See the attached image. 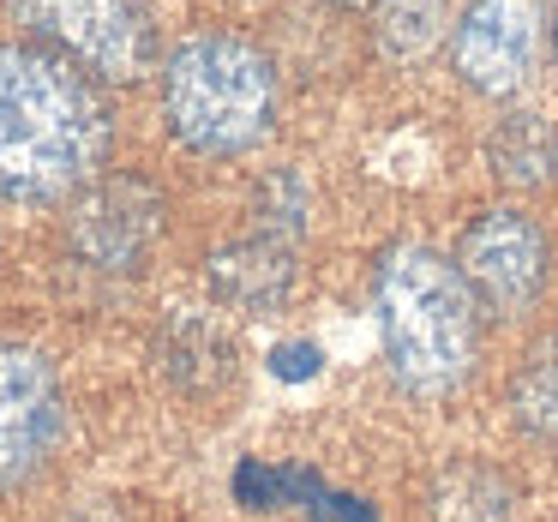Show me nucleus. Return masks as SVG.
<instances>
[{"label": "nucleus", "instance_id": "f257e3e1", "mask_svg": "<svg viewBox=\"0 0 558 522\" xmlns=\"http://www.w3.org/2000/svg\"><path fill=\"white\" fill-rule=\"evenodd\" d=\"M114 150V102L31 37L0 43V205H73Z\"/></svg>", "mask_w": 558, "mask_h": 522}, {"label": "nucleus", "instance_id": "f03ea898", "mask_svg": "<svg viewBox=\"0 0 558 522\" xmlns=\"http://www.w3.org/2000/svg\"><path fill=\"white\" fill-rule=\"evenodd\" d=\"M366 306H373L378 361H385L397 397L450 402L474 385L486 313L450 253L426 241L378 246L373 277H366Z\"/></svg>", "mask_w": 558, "mask_h": 522}, {"label": "nucleus", "instance_id": "7ed1b4c3", "mask_svg": "<svg viewBox=\"0 0 558 522\" xmlns=\"http://www.w3.org/2000/svg\"><path fill=\"white\" fill-rule=\"evenodd\" d=\"M157 114L186 157L241 162L277 133L282 73L241 31H193L157 66Z\"/></svg>", "mask_w": 558, "mask_h": 522}, {"label": "nucleus", "instance_id": "20e7f679", "mask_svg": "<svg viewBox=\"0 0 558 522\" xmlns=\"http://www.w3.org/2000/svg\"><path fill=\"white\" fill-rule=\"evenodd\" d=\"M13 19L31 43L54 49L97 85H138L162 66L145 0H13Z\"/></svg>", "mask_w": 558, "mask_h": 522}, {"label": "nucleus", "instance_id": "39448f33", "mask_svg": "<svg viewBox=\"0 0 558 522\" xmlns=\"http://www.w3.org/2000/svg\"><path fill=\"white\" fill-rule=\"evenodd\" d=\"M169 234V198L150 174H97L66 205L61 258L97 282H133Z\"/></svg>", "mask_w": 558, "mask_h": 522}, {"label": "nucleus", "instance_id": "423d86ee", "mask_svg": "<svg viewBox=\"0 0 558 522\" xmlns=\"http://www.w3.org/2000/svg\"><path fill=\"white\" fill-rule=\"evenodd\" d=\"M457 270L469 277L486 318H522L553 282V241L522 205H486L457 234Z\"/></svg>", "mask_w": 558, "mask_h": 522}, {"label": "nucleus", "instance_id": "0eeeda50", "mask_svg": "<svg viewBox=\"0 0 558 522\" xmlns=\"http://www.w3.org/2000/svg\"><path fill=\"white\" fill-rule=\"evenodd\" d=\"M546 49V0H469L450 19L445 61L462 90L486 102H510L529 90Z\"/></svg>", "mask_w": 558, "mask_h": 522}, {"label": "nucleus", "instance_id": "6e6552de", "mask_svg": "<svg viewBox=\"0 0 558 522\" xmlns=\"http://www.w3.org/2000/svg\"><path fill=\"white\" fill-rule=\"evenodd\" d=\"M66 438V390L43 349L0 337V493L31 486Z\"/></svg>", "mask_w": 558, "mask_h": 522}, {"label": "nucleus", "instance_id": "1a4fd4ad", "mask_svg": "<svg viewBox=\"0 0 558 522\" xmlns=\"http://www.w3.org/2000/svg\"><path fill=\"white\" fill-rule=\"evenodd\" d=\"M294 282H301L294 246L277 234H241L205 258V289L222 313H282L294 301Z\"/></svg>", "mask_w": 558, "mask_h": 522}, {"label": "nucleus", "instance_id": "9d476101", "mask_svg": "<svg viewBox=\"0 0 558 522\" xmlns=\"http://www.w3.org/2000/svg\"><path fill=\"white\" fill-rule=\"evenodd\" d=\"M157 366L186 402H217L234 385V337L210 313H174L157 330Z\"/></svg>", "mask_w": 558, "mask_h": 522}, {"label": "nucleus", "instance_id": "9b49d317", "mask_svg": "<svg viewBox=\"0 0 558 522\" xmlns=\"http://www.w3.org/2000/svg\"><path fill=\"white\" fill-rule=\"evenodd\" d=\"M505 414H510V433H517L522 445L558 457V330L534 337L529 349H522V361L510 366Z\"/></svg>", "mask_w": 558, "mask_h": 522}, {"label": "nucleus", "instance_id": "f8f14e48", "mask_svg": "<svg viewBox=\"0 0 558 522\" xmlns=\"http://www.w3.org/2000/svg\"><path fill=\"white\" fill-rule=\"evenodd\" d=\"M486 169L498 174L505 186H517V193H529V186H546L558 169V133L546 114L534 109H510L493 121V133H486Z\"/></svg>", "mask_w": 558, "mask_h": 522}, {"label": "nucleus", "instance_id": "ddd939ff", "mask_svg": "<svg viewBox=\"0 0 558 522\" xmlns=\"http://www.w3.org/2000/svg\"><path fill=\"white\" fill-rule=\"evenodd\" d=\"M366 19H373L378 54L397 66L426 61L450 37V0H366Z\"/></svg>", "mask_w": 558, "mask_h": 522}, {"label": "nucleus", "instance_id": "4468645a", "mask_svg": "<svg viewBox=\"0 0 558 522\" xmlns=\"http://www.w3.org/2000/svg\"><path fill=\"white\" fill-rule=\"evenodd\" d=\"M510 493L493 469H450L438 481V522H510Z\"/></svg>", "mask_w": 558, "mask_h": 522}, {"label": "nucleus", "instance_id": "2eb2a0df", "mask_svg": "<svg viewBox=\"0 0 558 522\" xmlns=\"http://www.w3.org/2000/svg\"><path fill=\"white\" fill-rule=\"evenodd\" d=\"M253 217H258V234H277V241L294 246V234L306 229V217H313V186H306V174L270 169L265 181H258V193H253Z\"/></svg>", "mask_w": 558, "mask_h": 522}, {"label": "nucleus", "instance_id": "dca6fc26", "mask_svg": "<svg viewBox=\"0 0 558 522\" xmlns=\"http://www.w3.org/2000/svg\"><path fill=\"white\" fill-rule=\"evenodd\" d=\"M546 54L558 66V0H546Z\"/></svg>", "mask_w": 558, "mask_h": 522}, {"label": "nucleus", "instance_id": "f3484780", "mask_svg": "<svg viewBox=\"0 0 558 522\" xmlns=\"http://www.w3.org/2000/svg\"><path fill=\"white\" fill-rule=\"evenodd\" d=\"M337 13H366V0H330Z\"/></svg>", "mask_w": 558, "mask_h": 522}, {"label": "nucleus", "instance_id": "a211bd4d", "mask_svg": "<svg viewBox=\"0 0 558 522\" xmlns=\"http://www.w3.org/2000/svg\"><path fill=\"white\" fill-rule=\"evenodd\" d=\"M234 7H258V0H234Z\"/></svg>", "mask_w": 558, "mask_h": 522}]
</instances>
